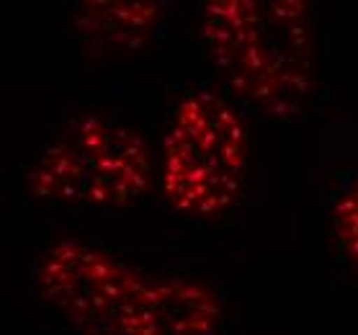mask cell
Here are the masks:
<instances>
[{
  "instance_id": "6da1fadb",
  "label": "cell",
  "mask_w": 358,
  "mask_h": 335,
  "mask_svg": "<svg viewBox=\"0 0 358 335\" xmlns=\"http://www.w3.org/2000/svg\"><path fill=\"white\" fill-rule=\"evenodd\" d=\"M47 307L80 335H217L224 302L201 278L134 266L80 240H57L34 263Z\"/></svg>"
},
{
  "instance_id": "7a4b0ae2",
  "label": "cell",
  "mask_w": 358,
  "mask_h": 335,
  "mask_svg": "<svg viewBox=\"0 0 358 335\" xmlns=\"http://www.w3.org/2000/svg\"><path fill=\"white\" fill-rule=\"evenodd\" d=\"M206 57L250 106L276 122L299 119L315 88V44L299 0H209L201 8Z\"/></svg>"
},
{
  "instance_id": "3957f363",
  "label": "cell",
  "mask_w": 358,
  "mask_h": 335,
  "mask_svg": "<svg viewBox=\"0 0 358 335\" xmlns=\"http://www.w3.org/2000/svg\"><path fill=\"white\" fill-rule=\"evenodd\" d=\"M248 127L227 96L186 90L168 119L157 165L165 204L183 217L220 220L243 194Z\"/></svg>"
},
{
  "instance_id": "277c9868",
  "label": "cell",
  "mask_w": 358,
  "mask_h": 335,
  "mask_svg": "<svg viewBox=\"0 0 358 335\" xmlns=\"http://www.w3.org/2000/svg\"><path fill=\"white\" fill-rule=\"evenodd\" d=\"M155 183L145 137L98 114L75 116L24 173L34 199L65 206H127Z\"/></svg>"
},
{
  "instance_id": "5b68a950",
  "label": "cell",
  "mask_w": 358,
  "mask_h": 335,
  "mask_svg": "<svg viewBox=\"0 0 358 335\" xmlns=\"http://www.w3.org/2000/svg\"><path fill=\"white\" fill-rule=\"evenodd\" d=\"M163 21L160 3H83L75 26L85 41L103 50H137Z\"/></svg>"
},
{
  "instance_id": "8992f818",
  "label": "cell",
  "mask_w": 358,
  "mask_h": 335,
  "mask_svg": "<svg viewBox=\"0 0 358 335\" xmlns=\"http://www.w3.org/2000/svg\"><path fill=\"white\" fill-rule=\"evenodd\" d=\"M333 243L343 261L358 269V178H353L333 204Z\"/></svg>"
}]
</instances>
